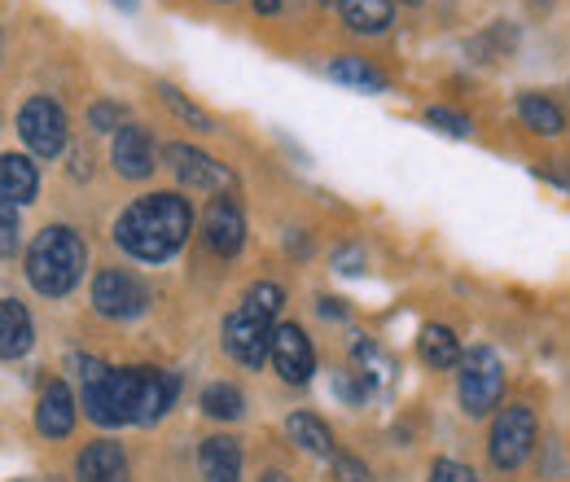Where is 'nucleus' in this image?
<instances>
[{"instance_id": "1", "label": "nucleus", "mask_w": 570, "mask_h": 482, "mask_svg": "<svg viewBox=\"0 0 570 482\" xmlns=\"http://www.w3.org/2000/svg\"><path fill=\"white\" fill-rule=\"evenodd\" d=\"M83 377V413L97 425H154L176 404L180 377L163 368H106L101 360H75Z\"/></svg>"}, {"instance_id": "2", "label": "nucleus", "mask_w": 570, "mask_h": 482, "mask_svg": "<svg viewBox=\"0 0 570 482\" xmlns=\"http://www.w3.org/2000/svg\"><path fill=\"white\" fill-rule=\"evenodd\" d=\"M189 228H194V210L180 194H149L119 215L115 237L128 255H137L145 264H163L185 246Z\"/></svg>"}, {"instance_id": "3", "label": "nucleus", "mask_w": 570, "mask_h": 482, "mask_svg": "<svg viewBox=\"0 0 570 482\" xmlns=\"http://www.w3.org/2000/svg\"><path fill=\"white\" fill-rule=\"evenodd\" d=\"M83 264H88V250H83L79 233H75V228H62V224L45 228V233L31 242V250H27V276H31V285H36L45 298L71 294L75 285H79V276H83Z\"/></svg>"}, {"instance_id": "4", "label": "nucleus", "mask_w": 570, "mask_h": 482, "mask_svg": "<svg viewBox=\"0 0 570 482\" xmlns=\"http://www.w3.org/2000/svg\"><path fill=\"white\" fill-rule=\"evenodd\" d=\"M504 395V368L492 346H474L461 355V404L470 416H488Z\"/></svg>"}, {"instance_id": "5", "label": "nucleus", "mask_w": 570, "mask_h": 482, "mask_svg": "<svg viewBox=\"0 0 570 482\" xmlns=\"http://www.w3.org/2000/svg\"><path fill=\"white\" fill-rule=\"evenodd\" d=\"M273 316H264V312H255L250 303H242L228 321H224V346H228V355L233 360H242V364H250V368H259L268 355H273Z\"/></svg>"}, {"instance_id": "6", "label": "nucleus", "mask_w": 570, "mask_h": 482, "mask_svg": "<svg viewBox=\"0 0 570 482\" xmlns=\"http://www.w3.org/2000/svg\"><path fill=\"white\" fill-rule=\"evenodd\" d=\"M535 447V413L527 404H509L492 425V461L500 470H518Z\"/></svg>"}, {"instance_id": "7", "label": "nucleus", "mask_w": 570, "mask_h": 482, "mask_svg": "<svg viewBox=\"0 0 570 482\" xmlns=\"http://www.w3.org/2000/svg\"><path fill=\"white\" fill-rule=\"evenodd\" d=\"M18 132H22V140H27L40 158H53V154H62V145H67V115H62L58 101L31 97V101L22 106V115H18Z\"/></svg>"}, {"instance_id": "8", "label": "nucleus", "mask_w": 570, "mask_h": 482, "mask_svg": "<svg viewBox=\"0 0 570 482\" xmlns=\"http://www.w3.org/2000/svg\"><path fill=\"white\" fill-rule=\"evenodd\" d=\"M145 303H149V294H145V285L132 273L106 268V273H97V281H92V307H97L101 316H110V321H132V316H141Z\"/></svg>"}, {"instance_id": "9", "label": "nucleus", "mask_w": 570, "mask_h": 482, "mask_svg": "<svg viewBox=\"0 0 570 482\" xmlns=\"http://www.w3.org/2000/svg\"><path fill=\"white\" fill-rule=\"evenodd\" d=\"M167 163L171 171L189 185V189H203V194H224L233 189V171L224 163H215L212 154L194 149V145H167Z\"/></svg>"}, {"instance_id": "10", "label": "nucleus", "mask_w": 570, "mask_h": 482, "mask_svg": "<svg viewBox=\"0 0 570 482\" xmlns=\"http://www.w3.org/2000/svg\"><path fill=\"white\" fill-rule=\"evenodd\" d=\"M273 364L289 386H303L316 373V351L307 343V334L298 325H277L273 334Z\"/></svg>"}, {"instance_id": "11", "label": "nucleus", "mask_w": 570, "mask_h": 482, "mask_svg": "<svg viewBox=\"0 0 570 482\" xmlns=\"http://www.w3.org/2000/svg\"><path fill=\"white\" fill-rule=\"evenodd\" d=\"M203 237H207V246H212L215 255L233 259L242 250V242H246V219H242L237 203L215 198L212 207H207V215H203Z\"/></svg>"}, {"instance_id": "12", "label": "nucleus", "mask_w": 570, "mask_h": 482, "mask_svg": "<svg viewBox=\"0 0 570 482\" xmlns=\"http://www.w3.org/2000/svg\"><path fill=\"white\" fill-rule=\"evenodd\" d=\"M115 171L128 176V180H145L154 171V140H149L145 128H137V124L119 128V137H115Z\"/></svg>"}, {"instance_id": "13", "label": "nucleus", "mask_w": 570, "mask_h": 482, "mask_svg": "<svg viewBox=\"0 0 570 482\" xmlns=\"http://www.w3.org/2000/svg\"><path fill=\"white\" fill-rule=\"evenodd\" d=\"M79 482H128V456L119 443H92L75 461Z\"/></svg>"}, {"instance_id": "14", "label": "nucleus", "mask_w": 570, "mask_h": 482, "mask_svg": "<svg viewBox=\"0 0 570 482\" xmlns=\"http://www.w3.org/2000/svg\"><path fill=\"white\" fill-rule=\"evenodd\" d=\"M36 425H40V434H49V439L71 434L75 395H71V386H67V382H49V391L40 395V409H36Z\"/></svg>"}, {"instance_id": "15", "label": "nucleus", "mask_w": 570, "mask_h": 482, "mask_svg": "<svg viewBox=\"0 0 570 482\" xmlns=\"http://www.w3.org/2000/svg\"><path fill=\"white\" fill-rule=\"evenodd\" d=\"M31 338H36V329H31L27 307L13 303V298H4V303H0V360L27 355V351H31Z\"/></svg>"}, {"instance_id": "16", "label": "nucleus", "mask_w": 570, "mask_h": 482, "mask_svg": "<svg viewBox=\"0 0 570 482\" xmlns=\"http://www.w3.org/2000/svg\"><path fill=\"white\" fill-rule=\"evenodd\" d=\"M198 461H203L207 482H242V447H237V439H228V434L207 439Z\"/></svg>"}, {"instance_id": "17", "label": "nucleus", "mask_w": 570, "mask_h": 482, "mask_svg": "<svg viewBox=\"0 0 570 482\" xmlns=\"http://www.w3.org/2000/svg\"><path fill=\"white\" fill-rule=\"evenodd\" d=\"M36 189H40L36 163L22 158V154H4V158H0V198H9V203H31Z\"/></svg>"}, {"instance_id": "18", "label": "nucleus", "mask_w": 570, "mask_h": 482, "mask_svg": "<svg viewBox=\"0 0 570 482\" xmlns=\"http://www.w3.org/2000/svg\"><path fill=\"white\" fill-rule=\"evenodd\" d=\"M518 115H522V124H527L531 132H540V137H562V132H567L562 106L549 101V97H540V92H527V97L518 101Z\"/></svg>"}, {"instance_id": "19", "label": "nucleus", "mask_w": 570, "mask_h": 482, "mask_svg": "<svg viewBox=\"0 0 570 482\" xmlns=\"http://www.w3.org/2000/svg\"><path fill=\"white\" fill-rule=\"evenodd\" d=\"M285 434H289L303 452H312V456H330V452H334V434H330V425L312 413L289 416V421H285Z\"/></svg>"}, {"instance_id": "20", "label": "nucleus", "mask_w": 570, "mask_h": 482, "mask_svg": "<svg viewBox=\"0 0 570 482\" xmlns=\"http://www.w3.org/2000/svg\"><path fill=\"white\" fill-rule=\"evenodd\" d=\"M338 9L360 36H377L391 27V0H338Z\"/></svg>"}, {"instance_id": "21", "label": "nucleus", "mask_w": 570, "mask_h": 482, "mask_svg": "<svg viewBox=\"0 0 570 482\" xmlns=\"http://www.w3.org/2000/svg\"><path fill=\"white\" fill-rule=\"evenodd\" d=\"M417 346H422V360H426L430 368H452V364H461V343H456V334L443 329V325H426Z\"/></svg>"}, {"instance_id": "22", "label": "nucleus", "mask_w": 570, "mask_h": 482, "mask_svg": "<svg viewBox=\"0 0 570 482\" xmlns=\"http://www.w3.org/2000/svg\"><path fill=\"white\" fill-rule=\"evenodd\" d=\"M330 75H334L338 83L360 88V92H386V75L373 70L364 58H338V62H330Z\"/></svg>"}, {"instance_id": "23", "label": "nucleus", "mask_w": 570, "mask_h": 482, "mask_svg": "<svg viewBox=\"0 0 570 482\" xmlns=\"http://www.w3.org/2000/svg\"><path fill=\"white\" fill-rule=\"evenodd\" d=\"M203 413L215 416V421H237L242 416V391L228 386V382H215L203 391Z\"/></svg>"}, {"instance_id": "24", "label": "nucleus", "mask_w": 570, "mask_h": 482, "mask_svg": "<svg viewBox=\"0 0 570 482\" xmlns=\"http://www.w3.org/2000/svg\"><path fill=\"white\" fill-rule=\"evenodd\" d=\"M158 92H163V101H167V106H171V110H176V115H180L185 124H194V128H203V132H212V128H215L212 115H207V110H198L194 101H185V97H180V92H176L171 83H163Z\"/></svg>"}, {"instance_id": "25", "label": "nucleus", "mask_w": 570, "mask_h": 482, "mask_svg": "<svg viewBox=\"0 0 570 482\" xmlns=\"http://www.w3.org/2000/svg\"><path fill=\"white\" fill-rule=\"evenodd\" d=\"M18 203H9V198H0V259H9L13 250H18Z\"/></svg>"}, {"instance_id": "26", "label": "nucleus", "mask_w": 570, "mask_h": 482, "mask_svg": "<svg viewBox=\"0 0 570 482\" xmlns=\"http://www.w3.org/2000/svg\"><path fill=\"white\" fill-rule=\"evenodd\" d=\"M426 124H430V128H439V132H448V137H470V128H474L465 115H456V110H443V106H430Z\"/></svg>"}, {"instance_id": "27", "label": "nucleus", "mask_w": 570, "mask_h": 482, "mask_svg": "<svg viewBox=\"0 0 570 482\" xmlns=\"http://www.w3.org/2000/svg\"><path fill=\"white\" fill-rule=\"evenodd\" d=\"M246 303H250L255 312H264V316H277V312H282V303H285V294H282V285L259 281V285L246 294Z\"/></svg>"}, {"instance_id": "28", "label": "nucleus", "mask_w": 570, "mask_h": 482, "mask_svg": "<svg viewBox=\"0 0 570 482\" xmlns=\"http://www.w3.org/2000/svg\"><path fill=\"white\" fill-rule=\"evenodd\" d=\"M334 391H338L347 404H360V400L368 395V377H364V373H338V377H334Z\"/></svg>"}, {"instance_id": "29", "label": "nucleus", "mask_w": 570, "mask_h": 482, "mask_svg": "<svg viewBox=\"0 0 570 482\" xmlns=\"http://www.w3.org/2000/svg\"><path fill=\"white\" fill-rule=\"evenodd\" d=\"M430 482H479V474L470 465H461V461H434Z\"/></svg>"}, {"instance_id": "30", "label": "nucleus", "mask_w": 570, "mask_h": 482, "mask_svg": "<svg viewBox=\"0 0 570 482\" xmlns=\"http://www.w3.org/2000/svg\"><path fill=\"white\" fill-rule=\"evenodd\" d=\"M88 124H92L97 132H110V128H119V124H124V110H119V106H110V101H97V106L88 110Z\"/></svg>"}, {"instance_id": "31", "label": "nucleus", "mask_w": 570, "mask_h": 482, "mask_svg": "<svg viewBox=\"0 0 570 482\" xmlns=\"http://www.w3.org/2000/svg\"><path fill=\"white\" fill-rule=\"evenodd\" d=\"M334 474H338V482H368V470L360 465L356 456H338L334 461Z\"/></svg>"}, {"instance_id": "32", "label": "nucleus", "mask_w": 570, "mask_h": 482, "mask_svg": "<svg viewBox=\"0 0 570 482\" xmlns=\"http://www.w3.org/2000/svg\"><path fill=\"white\" fill-rule=\"evenodd\" d=\"M338 264H343V273H360V250H343V255H334Z\"/></svg>"}, {"instance_id": "33", "label": "nucleus", "mask_w": 570, "mask_h": 482, "mask_svg": "<svg viewBox=\"0 0 570 482\" xmlns=\"http://www.w3.org/2000/svg\"><path fill=\"white\" fill-rule=\"evenodd\" d=\"M321 312H325V316H343V303H338V298H321Z\"/></svg>"}, {"instance_id": "34", "label": "nucleus", "mask_w": 570, "mask_h": 482, "mask_svg": "<svg viewBox=\"0 0 570 482\" xmlns=\"http://www.w3.org/2000/svg\"><path fill=\"white\" fill-rule=\"evenodd\" d=\"M255 9H259V13H277V9H282V0H255Z\"/></svg>"}, {"instance_id": "35", "label": "nucleus", "mask_w": 570, "mask_h": 482, "mask_svg": "<svg viewBox=\"0 0 570 482\" xmlns=\"http://www.w3.org/2000/svg\"><path fill=\"white\" fill-rule=\"evenodd\" d=\"M259 482H294V479H289V474H282V470H268Z\"/></svg>"}, {"instance_id": "36", "label": "nucleus", "mask_w": 570, "mask_h": 482, "mask_svg": "<svg viewBox=\"0 0 570 482\" xmlns=\"http://www.w3.org/2000/svg\"><path fill=\"white\" fill-rule=\"evenodd\" d=\"M409 4H422V0H409Z\"/></svg>"}, {"instance_id": "37", "label": "nucleus", "mask_w": 570, "mask_h": 482, "mask_svg": "<svg viewBox=\"0 0 570 482\" xmlns=\"http://www.w3.org/2000/svg\"><path fill=\"white\" fill-rule=\"evenodd\" d=\"M224 4H228V0H224Z\"/></svg>"}]
</instances>
